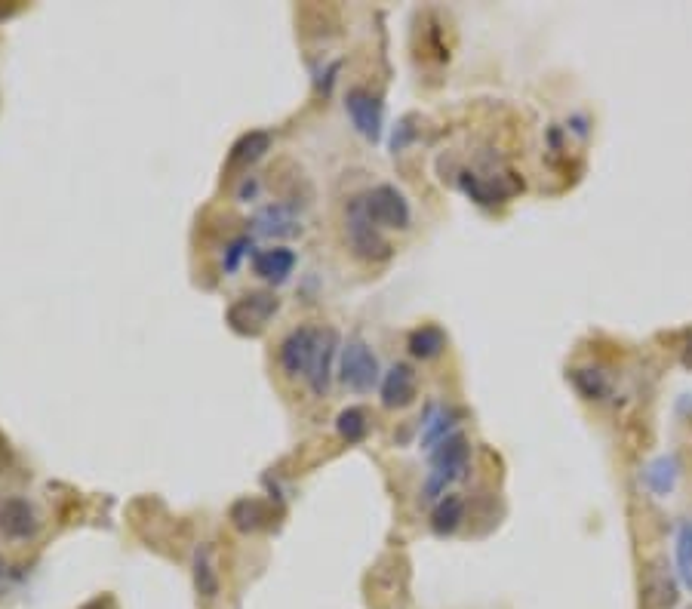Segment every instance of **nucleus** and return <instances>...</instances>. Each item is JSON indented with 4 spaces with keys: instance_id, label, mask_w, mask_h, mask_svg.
Returning a JSON list of instances; mask_svg holds the SVG:
<instances>
[{
    "instance_id": "nucleus-15",
    "label": "nucleus",
    "mask_w": 692,
    "mask_h": 609,
    "mask_svg": "<svg viewBox=\"0 0 692 609\" xmlns=\"http://www.w3.org/2000/svg\"><path fill=\"white\" fill-rule=\"evenodd\" d=\"M271 148V136L262 133V130H253L247 136H240L231 148V157H228V167H250L256 164V160Z\"/></svg>"
},
{
    "instance_id": "nucleus-8",
    "label": "nucleus",
    "mask_w": 692,
    "mask_h": 609,
    "mask_svg": "<svg viewBox=\"0 0 692 609\" xmlns=\"http://www.w3.org/2000/svg\"><path fill=\"white\" fill-rule=\"evenodd\" d=\"M336 354H339V333L336 330H317V348L311 357V370H308V385L317 397L330 391L333 382V367H336Z\"/></svg>"
},
{
    "instance_id": "nucleus-1",
    "label": "nucleus",
    "mask_w": 692,
    "mask_h": 609,
    "mask_svg": "<svg viewBox=\"0 0 692 609\" xmlns=\"http://www.w3.org/2000/svg\"><path fill=\"white\" fill-rule=\"evenodd\" d=\"M468 453H471V446H468L465 434H459V431L434 446L431 450V474L425 480V499L428 502H440L446 496V486L465 477Z\"/></svg>"
},
{
    "instance_id": "nucleus-11",
    "label": "nucleus",
    "mask_w": 692,
    "mask_h": 609,
    "mask_svg": "<svg viewBox=\"0 0 692 609\" xmlns=\"http://www.w3.org/2000/svg\"><path fill=\"white\" fill-rule=\"evenodd\" d=\"M37 526V514L25 499H7L4 508H0V533L10 539H31Z\"/></svg>"
},
{
    "instance_id": "nucleus-2",
    "label": "nucleus",
    "mask_w": 692,
    "mask_h": 609,
    "mask_svg": "<svg viewBox=\"0 0 692 609\" xmlns=\"http://www.w3.org/2000/svg\"><path fill=\"white\" fill-rule=\"evenodd\" d=\"M345 231H348V243L357 259L363 262H385L391 259V243L379 234V228L373 225L370 213H366V200L354 197L345 210Z\"/></svg>"
},
{
    "instance_id": "nucleus-18",
    "label": "nucleus",
    "mask_w": 692,
    "mask_h": 609,
    "mask_svg": "<svg viewBox=\"0 0 692 609\" xmlns=\"http://www.w3.org/2000/svg\"><path fill=\"white\" fill-rule=\"evenodd\" d=\"M643 603L646 609H671L677 603V585L668 576H649L643 585Z\"/></svg>"
},
{
    "instance_id": "nucleus-24",
    "label": "nucleus",
    "mask_w": 692,
    "mask_h": 609,
    "mask_svg": "<svg viewBox=\"0 0 692 609\" xmlns=\"http://www.w3.org/2000/svg\"><path fill=\"white\" fill-rule=\"evenodd\" d=\"M410 124H413V117H406V120H400V127L394 130V136H391V148H394V151H400L406 142L413 139V127H410Z\"/></svg>"
},
{
    "instance_id": "nucleus-3",
    "label": "nucleus",
    "mask_w": 692,
    "mask_h": 609,
    "mask_svg": "<svg viewBox=\"0 0 692 609\" xmlns=\"http://www.w3.org/2000/svg\"><path fill=\"white\" fill-rule=\"evenodd\" d=\"M342 382L351 391H373L379 385V360L373 354V348L366 345L360 336H351L342 345Z\"/></svg>"
},
{
    "instance_id": "nucleus-19",
    "label": "nucleus",
    "mask_w": 692,
    "mask_h": 609,
    "mask_svg": "<svg viewBox=\"0 0 692 609\" xmlns=\"http://www.w3.org/2000/svg\"><path fill=\"white\" fill-rule=\"evenodd\" d=\"M443 348H446V333H443L440 327H419V330L410 333V354H413V357L431 360V357H437Z\"/></svg>"
},
{
    "instance_id": "nucleus-4",
    "label": "nucleus",
    "mask_w": 692,
    "mask_h": 609,
    "mask_svg": "<svg viewBox=\"0 0 692 609\" xmlns=\"http://www.w3.org/2000/svg\"><path fill=\"white\" fill-rule=\"evenodd\" d=\"M366 200V213H370L376 228H410L413 222V210H410V200H406L394 185H376L373 191L363 194Z\"/></svg>"
},
{
    "instance_id": "nucleus-13",
    "label": "nucleus",
    "mask_w": 692,
    "mask_h": 609,
    "mask_svg": "<svg viewBox=\"0 0 692 609\" xmlns=\"http://www.w3.org/2000/svg\"><path fill=\"white\" fill-rule=\"evenodd\" d=\"M465 520V502L459 496H443L431 511V530L437 536H453Z\"/></svg>"
},
{
    "instance_id": "nucleus-17",
    "label": "nucleus",
    "mask_w": 692,
    "mask_h": 609,
    "mask_svg": "<svg viewBox=\"0 0 692 609\" xmlns=\"http://www.w3.org/2000/svg\"><path fill=\"white\" fill-rule=\"evenodd\" d=\"M677 459L674 456H662V459H656L653 465L646 468V486L653 493H659V496H668L671 490H674V483H677Z\"/></svg>"
},
{
    "instance_id": "nucleus-6",
    "label": "nucleus",
    "mask_w": 692,
    "mask_h": 609,
    "mask_svg": "<svg viewBox=\"0 0 692 609\" xmlns=\"http://www.w3.org/2000/svg\"><path fill=\"white\" fill-rule=\"evenodd\" d=\"M317 330L320 327H299L280 342L277 360H280V367H283V373H287V376H308L311 357H314V348H317Z\"/></svg>"
},
{
    "instance_id": "nucleus-9",
    "label": "nucleus",
    "mask_w": 692,
    "mask_h": 609,
    "mask_svg": "<svg viewBox=\"0 0 692 609\" xmlns=\"http://www.w3.org/2000/svg\"><path fill=\"white\" fill-rule=\"evenodd\" d=\"M253 234L268 237V240H283V237H296L299 234V213L287 203H268L253 216Z\"/></svg>"
},
{
    "instance_id": "nucleus-22",
    "label": "nucleus",
    "mask_w": 692,
    "mask_h": 609,
    "mask_svg": "<svg viewBox=\"0 0 692 609\" xmlns=\"http://www.w3.org/2000/svg\"><path fill=\"white\" fill-rule=\"evenodd\" d=\"M336 431L348 443H360L366 437V431H370V422H366V413L360 410V406H348V410H342L336 419Z\"/></svg>"
},
{
    "instance_id": "nucleus-20",
    "label": "nucleus",
    "mask_w": 692,
    "mask_h": 609,
    "mask_svg": "<svg viewBox=\"0 0 692 609\" xmlns=\"http://www.w3.org/2000/svg\"><path fill=\"white\" fill-rule=\"evenodd\" d=\"M450 434H456L453 431V413L440 410V406H431V413L422 422V443L428 446V450H434V446Z\"/></svg>"
},
{
    "instance_id": "nucleus-21",
    "label": "nucleus",
    "mask_w": 692,
    "mask_h": 609,
    "mask_svg": "<svg viewBox=\"0 0 692 609\" xmlns=\"http://www.w3.org/2000/svg\"><path fill=\"white\" fill-rule=\"evenodd\" d=\"M677 573L680 582L692 591V520H683L677 530Z\"/></svg>"
},
{
    "instance_id": "nucleus-5",
    "label": "nucleus",
    "mask_w": 692,
    "mask_h": 609,
    "mask_svg": "<svg viewBox=\"0 0 692 609\" xmlns=\"http://www.w3.org/2000/svg\"><path fill=\"white\" fill-rule=\"evenodd\" d=\"M274 314H277V299L271 293H250L228 308V323L240 336H259Z\"/></svg>"
},
{
    "instance_id": "nucleus-10",
    "label": "nucleus",
    "mask_w": 692,
    "mask_h": 609,
    "mask_svg": "<svg viewBox=\"0 0 692 609\" xmlns=\"http://www.w3.org/2000/svg\"><path fill=\"white\" fill-rule=\"evenodd\" d=\"M416 400V373L406 363H394V367L382 376V406L388 410H400Z\"/></svg>"
},
{
    "instance_id": "nucleus-27",
    "label": "nucleus",
    "mask_w": 692,
    "mask_h": 609,
    "mask_svg": "<svg viewBox=\"0 0 692 609\" xmlns=\"http://www.w3.org/2000/svg\"><path fill=\"white\" fill-rule=\"evenodd\" d=\"M0 579H4V563H0Z\"/></svg>"
},
{
    "instance_id": "nucleus-14",
    "label": "nucleus",
    "mask_w": 692,
    "mask_h": 609,
    "mask_svg": "<svg viewBox=\"0 0 692 609\" xmlns=\"http://www.w3.org/2000/svg\"><path fill=\"white\" fill-rule=\"evenodd\" d=\"M268 520H271V511L259 499H237L231 505V523L240 533H256L262 526H268Z\"/></svg>"
},
{
    "instance_id": "nucleus-23",
    "label": "nucleus",
    "mask_w": 692,
    "mask_h": 609,
    "mask_svg": "<svg viewBox=\"0 0 692 609\" xmlns=\"http://www.w3.org/2000/svg\"><path fill=\"white\" fill-rule=\"evenodd\" d=\"M250 250H253V240L250 237H237L231 247L225 250V259H222V268L228 271V274H234L237 268H240V262H243V256H250Z\"/></svg>"
},
{
    "instance_id": "nucleus-25",
    "label": "nucleus",
    "mask_w": 692,
    "mask_h": 609,
    "mask_svg": "<svg viewBox=\"0 0 692 609\" xmlns=\"http://www.w3.org/2000/svg\"><path fill=\"white\" fill-rule=\"evenodd\" d=\"M84 609H114V603H111L108 597H96V600H90Z\"/></svg>"
},
{
    "instance_id": "nucleus-26",
    "label": "nucleus",
    "mask_w": 692,
    "mask_h": 609,
    "mask_svg": "<svg viewBox=\"0 0 692 609\" xmlns=\"http://www.w3.org/2000/svg\"><path fill=\"white\" fill-rule=\"evenodd\" d=\"M4 446H7V443H4V437H0V453H4Z\"/></svg>"
},
{
    "instance_id": "nucleus-12",
    "label": "nucleus",
    "mask_w": 692,
    "mask_h": 609,
    "mask_svg": "<svg viewBox=\"0 0 692 609\" xmlns=\"http://www.w3.org/2000/svg\"><path fill=\"white\" fill-rule=\"evenodd\" d=\"M296 268V253L287 247H271V250H259L253 256V271L268 280V283H283Z\"/></svg>"
},
{
    "instance_id": "nucleus-16",
    "label": "nucleus",
    "mask_w": 692,
    "mask_h": 609,
    "mask_svg": "<svg viewBox=\"0 0 692 609\" xmlns=\"http://www.w3.org/2000/svg\"><path fill=\"white\" fill-rule=\"evenodd\" d=\"M194 585H197V594H203L207 600H213L219 594V576L213 570V551H210V545H200L194 551Z\"/></svg>"
},
{
    "instance_id": "nucleus-7",
    "label": "nucleus",
    "mask_w": 692,
    "mask_h": 609,
    "mask_svg": "<svg viewBox=\"0 0 692 609\" xmlns=\"http://www.w3.org/2000/svg\"><path fill=\"white\" fill-rule=\"evenodd\" d=\"M345 111L351 117L354 130L366 142H379L382 139V102L370 90H351L345 96Z\"/></svg>"
}]
</instances>
